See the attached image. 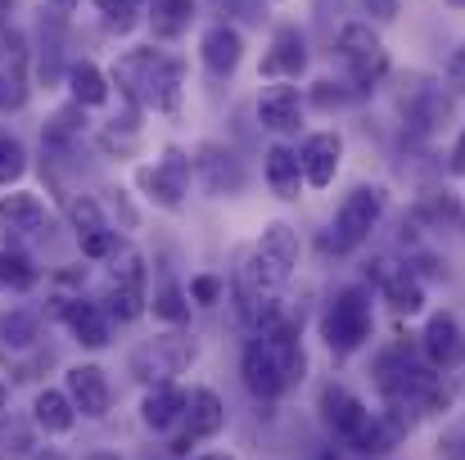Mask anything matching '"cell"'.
I'll return each instance as SVG.
<instances>
[{"label": "cell", "instance_id": "836d02e7", "mask_svg": "<svg viewBox=\"0 0 465 460\" xmlns=\"http://www.w3.org/2000/svg\"><path fill=\"white\" fill-rule=\"evenodd\" d=\"M0 338H5V347H27L36 338V320L32 316H9L0 325Z\"/></svg>", "mask_w": 465, "mask_h": 460}, {"label": "cell", "instance_id": "7402d4cb", "mask_svg": "<svg viewBox=\"0 0 465 460\" xmlns=\"http://www.w3.org/2000/svg\"><path fill=\"white\" fill-rule=\"evenodd\" d=\"M185 406H190V397H185L181 388H172V384H158L154 393L145 397L141 416H145V425H150V429H172L176 420H185Z\"/></svg>", "mask_w": 465, "mask_h": 460}, {"label": "cell", "instance_id": "8992f818", "mask_svg": "<svg viewBox=\"0 0 465 460\" xmlns=\"http://www.w3.org/2000/svg\"><path fill=\"white\" fill-rule=\"evenodd\" d=\"M380 212H384V194H380L375 185H357V190H352V194L339 203L334 226H330V235H325V249H334V253L357 249V244L375 230Z\"/></svg>", "mask_w": 465, "mask_h": 460}, {"label": "cell", "instance_id": "4fadbf2b", "mask_svg": "<svg viewBox=\"0 0 465 460\" xmlns=\"http://www.w3.org/2000/svg\"><path fill=\"white\" fill-rule=\"evenodd\" d=\"M68 397H73V406L82 411V416H91V420H100V416H109V379H104V370L100 366H73L68 370Z\"/></svg>", "mask_w": 465, "mask_h": 460}, {"label": "cell", "instance_id": "e0dca14e", "mask_svg": "<svg viewBox=\"0 0 465 460\" xmlns=\"http://www.w3.org/2000/svg\"><path fill=\"white\" fill-rule=\"evenodd\" d=\"M448 100L434 91V86H416L411 95H402V118H407V127L411 132H420V136H430L434 127H443L448 122Z\"/></svg>", "mask_w": 465, "mask_h": 460}, {"label": "cell", "instance_id": "7bdbcfd3", "mask_svg": "<svg viewBox=\"0 0 465 460\" xmlns=\"http://www.w3.org/2000/svg\"><path fill=\"white\" fill-rule=\"evenodd\" d=\"M50 5H59V9H73V5H77V0H50Z\"/></svg>", "mask_w": 465, "mask_h": 460}, {"label": "cell", "instance_id": "60d3db41", "mask_svg": "<svg viewBox=\"0 0 465 460\" xmlns=\"http://www.w3.org/2000/svg\"><path fill=\"white\" fill-rule=\"evenodd\" d=\"M5 411H9V388L0 384V420H5Z\"/></svg>", "mask_w": 465, "mask_h": 460}, {"label": "cell", "instance_id": "bcb514c9", "mask_svg": "<svg viewBox=\"0 0 465 460\" xmlns=\"http://www.w3.org/2000/svg\"><path fill=\"white\" fill-rule=\"evenodd\" d=\"M203 460H231V456H203Z\"/></svg>", "mask_w": 465, "mask_h": 460}, {"label": "cell", "instance_id": "ee69618b", "mask_svg": "<svg viewBox=\"0 0 465 460\" xmlns=\"http://www.w3.org/2000/svg\"><path fill=\"white\" fill-rule=\"evenodd\" d=\"M36 460H64V456H59V452H41Z\"/></svg>", "mask_w": 465, "mask_h": 460}, {"label": "cell", "instance_id": "603a6c76", "mask_svg": "<svg viewBox=\"0 0 465 460\" xmlns=\"http://www.w3.org/2000/svg\"><path fill=\"white\" fill-rule=\"evenodd\" d=\"M32 416H36V425H41L45 434H68V429H73V420H77V406H73V397H68V393L45 388V393H36Z\"/></svg>", "mask_w": 465, "mask_h": 460}, {"label": "cell", "instance_id": "52a82bcc", "mask_svg": "<svg viewBox=\"0 0 465 460\" xmlns=\"http://www.w3.org/2000/svg\"><path fill=\"white\" fill-rule=\"evenodd\" d=\"M141 311H145V271H141V253H136V249H118V253H114L109 316H118V320H136Z\"/></svg>", "mask_w": 465, "mask_h": 460}, {"label": "cell", "instance_id": "83f0119b", "mask_svg": "<svg viewBox=\"0 0 465 460\" xmlns=\"http://www.w3.org/2000/svg\"><path fill=\"white\" fill-rule=\"evenodd\" d=\"M27 456H32V429H27V420H18V416L0 420V460H27Z\"/></svg>", "mask_w": 465, "mask_h": 460}, {"label": "cell", "instance_id": "1f68e13d", "mask_svg": "<svg viewBox=\"0 0 465 460\" xmlns=\"http://www.w3.org/2000/svg\"><path fill=\"white\" fill-rule=\"evenodd\" d=\"M154 316L172 320V325H181V320L190 316V307H185V294H181L176 285H163V289L154 294Z\"/></svg>", "mask_w": 465, "mask_h": 460}, {"label": "cell", "instance_id": "6da1fadb", "mask_svg": "<svg viewBox=\"0 0 465 460\" xmlns=\"http://www.w3.org/2000/svg\"><path fill=\"white\" fill-rule=\"evenodd\" d=\"M294 262H299V235L285 221H272L253 244V253L244 258V267L235 271V311L244 325L262 329L276 320V294L294 276Z\"/></svg>", "mask_w": 465, "mask_h": 460}, {"label": "cell", "instance_id": "7a4b0ae2", "mask_svg": "<svg viewBox=\"0 0 465 460\" xmlns=\"http://www.w3.org/2000/svg\"><path fill=\"white\" fill-rule=\"evenodd\" d=\"M240 375H244V388L262 402L281 397L299 375H303V347H299V325L294 320H272L258 329V338L244 347V361H240Z\"/></svg>", "mask_w": 465, "mask_h": 460}, {"label": "cell", "instance_id": "f35d334b", "mask_svg": "<svg viewBox=\"0 0 465 460\" xmlns=\"http://www.w3.org/2000/svg\"><path fill=\"white\" fill-rule=\"evenodd\" d=\"M443 73H448V82H452L457 91H465V45H457V50L448 54V68H443Z\"/></svg>", "mask_w": 465, "mask_h": 460}, {"label": "cell", "instance_id": "ba28073f", "mask_svg": "<svg viewBox=\"0 0 465 460\" xmlns=\"http://www.w3.org/2000/svg\"><path fill=\"white\" fill-rule=\"evenodd\" d=\"M308 68V36L299 27H281L262 54V77L272 82H294Z\"/></svg>", "mask_w": 465, "mask_h": 460}, {"label": "cell", "instance_id": "7dc6e473", "mask_svg": "<svg viewBox=\"0 0 465 460\" xmlns=\"http://www.w3.org/2000/svg\"><path fill=\"white\" fill-rule=\"evenodd\" d=\"M461 460H465V456H461Z\"/></svg>", "mask_w": 465, "mask_h": 460}, {"label": "cell", "instance_id": "2e32d148", "mask_svg": "<svg viewBox=\"0 0 465 460\" xmlns=\"http://www.w3.org/2000/svg\"><path fill=\"white\" fill-rule=\"evenodd\" d=\"M321 416H325V425H330L343 443H348V438H352L366 420H371V411H366V406H361L348 388H334V384L321 393Z\"/></svg>", "mask_w": 465, "mask_h": 460}, {"label": "cell", "instance_id": "5bb4252c", "mask_svg": "<svg viewBox=\"0 0 465 460\" xmlns=\"http://www.w3.org/2000/svg\"><path fill=\"white\" fill-rule=\"evenodd\" d=\"M258 118H262L267 132H276V136H294L299 122H303V100H299V91H294V86H272V91H262V100H258Z\"/></svg>", "mask_w": 465, "mask_h": 460}, {"label": "cell", "instance_id": "d4e9b609", "mask_svg": "<svg viewBox=\"0 0 465 460\" xmlns=\"http://www.w3.org/2000/svg\"><path fill=\"white\" fill-rule=\"evenodd\" d=\"M457 347H461V329H457V320H452L448 311H439V316L425 325V357H430L434 366H443V361L457 357Z\"/></svg>", "mask_w": 465, "mask_h": 460}, {"label": "cell", "instance_id": "9a60e30c", "mask_svg": "<svg viewBox=\"0 0 465 460\" xmlns=\"http://www.w3.org/2000/svg\"><path fill=\"white\" fill-rule=\"evenodd\" d=\"M199 171H203V185L213 194H240L244 190V162L222 145H203L199 150Z\"/></svg>", "mask_w": 465, "mask_h": 460}, {"label": "cell", "instance_id": "3957f363", "mask_svg": "<svg viewBox=\"0 0 465 460\" xmlns=\"http://www.w3.org/2000/svg\"><path fill=\"white\" fill-rule=\"evenodd\" d=\"M181 77H185L181 59H172L163 50H132L114 68V82L123 86V95H132L136 104L163 109V113L181 109Z\"/></svg>", "mask_w": 465, "mask_h": 460}, {"label": "cell", "instance_id": "ffe728a7", "mask_svg": "<svg viewBox=\"0 0 465 460\" xmlns=\"http://www.w3.org/2000/svg\"><path fill=\"white\" fill-rule=\"evenodd\" d=\"M262 171H267V185H272L281 199H299V190H303V158L294 150H285V145L267 150Z\"/></svg>", "mask_w": 465, "mask_h": 460}, {"label": "cell", "instance_id": "9c48e42d", "mask_svg": "<svg viewBox=\"0 0 465 460\" xmlns=\"http://www.w3.org/2000/svg\"><path fill=\"white\" fill-rule=\"evenodd\" d=\"M199 54H203V68H208L217 82H226V77L240 68V59H244V36H240L231 23H213V27L203 32V41H199Z\"/></svg>", "mask_w": 465, "mask_h": 460}, {"label": "cell", "instance_id": "4dcf8cb0", "mask_svg": "<svg viewBox=\"0 0 465 460\" xmlns=\"http://www.w3.org/2000/svg\"><path fill=\"white\" fill-rule=\"evenodd\" d=\"M23 171H27V153H23V145H18L14 136H5V132H0V185L18 181Z\"/></svg>", "mask_w": 465, "mask_h": 460}, {"label": "cell", "instance_id": "d590c367", "mask_svg": "<svg viewBox=\"0 0 465 460\" xmlns=\"http://www.w3.org/2000/svg\"><path fill=\"white\" fill-rule=\"evenodd\" d=\"M352 95H357V91H339L334 82H316V91H312V100H316L321 109H330V104L339 109V104H348Z\"/></svg>", "mask_w": 465, "mask_h": 460}, {"label": "cell", "instance_id": "277c9868", "mask_svg": "<svg viewBox=\"0 0 465 460\" xmlns=\"http://www.w3.org/2000/svg\"><path fill=\"white\" fill-rule=\"evenodd\" d=\"M339 64L348 68V86L361 95V91H375L384 77H389V50L384 41L371 32V23H348L339 32Z\"/></svg>", "mask_w": 465, "mask_h": 460}, {"label": "cell", "instance_id": "7c38bea8", "mask_svg": "<svg viewBox=\"0 0 465 460\" xmlns=\"http://www.w3.org/2000/svg\"><path fill=\"white\" fill-rule=\"evenodd\" d=\"M299 158H303V181H308L312 190H325L334 181V171H339V158H343L339 132H316V136H308V145H303Z\"/></svg>", "mask_w": 465, "mask_h": 460}, {"label": "cell", "instance_id": "ac0fdd59", "mask_svg": "<svg viewBox=\"0 0 465 460\" xmlns=\"http://www.w3.org/2000/svg\"><path fill=\"white\" fill-rule=\"evenodd\" d=\"M145 190L154 194L163 208H181V194H185V158L176 150L163 153V162H154L145 171Z\"/></svg>", "mask_w": 465, "mask_h": 460}, {"label": "cell", "instance_id": "8d00e7d4", "mask_svg": "<svg viewBox=\"0 0 465 460\" xmlns=\"http://www.w3.org/2000/svg\"><path fill=\"white\" fill-rule=\"evenodd\" d=\"M361 14H371L375 23H393L402 14V0H361Z\"/></svg>", "mask_w": 465, "mask_h": 460}, {"label": "cell", "instance_id": "ab89813d", "mask_svg": "<svg viewBox=\"0 0 465 460\" xmlns=\"http://www.w3.org/2000/svg\"><path fill=\"white\" fill-rule=\"evenodd\" d=\"M452 171H457V176H465V136L452 145Z\"/></svg>", "mask_w": 465, "mask_h": 460}, {"label": "cell", "instance_id": "484cf974", "mask_svg": "<svg viewBox=\"0 0 465 460\" xmlns=\"http://www.w3.org/2000/svg\"><path fill=\"white\" fill-rule=\"evenodd\" d=\"M380 285H384L393 311H402V316H416V311L425 307V289H420V280H416L411 271H389Z\"/></svg>", "mask_w": 465, "mask_h": 460}, {"label": "cell", "instance_id": "f1b7e54d", "mask_svg": "<svg viewBox=\"0 0 465 460\" xmlns=\"http://www.w3.org/2000/svg\"><path fill=\"white\" fill-rule=\"evenodd\" d=\"M0 285H9V289H32L36 285V267L23 258V253H0Z\"/></svg>", "mask_w": 465, "mask_h": 460}, {"label": "cell", "instance_id": "f6af8a7d", "mask_svg": "<svg viewBox=\"0 0 465 460\" xmlns=\"http://www.w3.org/2000/svg\"><path fill=\"white\" fill-rule=\"evenodd\" d=\"M448 5H452V9H465V0H448Z\"/></svg>", "mask_w": 465, "mask_h": 460}, {"label": "cell", "instance_id": "d6a6232c", "mask_svg": "<svg viewBox=\"0 0 465 460\" xmlns=\"http://www.w3.org/2000/svg\"><path fill=\"white\" fill-rule=\"evenodd\" d=\"M95 5H100V14L109 18L114 32H132L136 27V0H95Z\"/></svg>", "mask_w": 465, "mask_h": 460}, {"label": "cell", "instance_id": "74e56055", "mask_svg": "<svg viewBox=\"0 0 465 460\" xmlns=\"http://www.w3.org/2000/svg\"><path fill=\"white\" fill-rule=\"evenodd\" d=\"M190 299H194V303H217V299H222V280H213V276H199V280L190 285Z\"/></svg>", "mask_w": 465, "mask_h": 460}, {"label": "cell", "instance_id": "e575fe53", "mask_svg": "<svg viewBox=\"0 0 465 460\" xmlns=\"http://www.w3.org/2000/svg\"><path fill=\"white\" fill-rule=\"evenodd\" d=\"M82 253H86V258H114V253H118L114 230H91V235H82Z\"/></svg>", "mask_w": 465, "mask_h": 460}, {"label": "cell", "instance_id": "f546056e", "mask_svg": "<svg viewBox=\"0 0 465 460\" xmlns=\"http://www.w3.org/2000/svg\"><path fill=\"white\" fill-rule=\"evenodd\" d=\"M68 221L77 226V235H91V230H104V217H100V203L91 194H73L68 199Z\"/></svg>", "mask_w": 465, "mask_h": 460}, {"label": "cell", "instance_id": "44dd1931", "mask_svg": "<svg viewBox=\"0 0 465 460\" xmlns=\"http://www.w3.org/2000/svg\"><path fill=\"white\" fill-rule=\"evenodd\" d=\"M64 320L73 325L77 343H86V347H104L109 343V307L73 299V303L64 307Z\"/></svg>", "mask_w": 465, "mask_h": 460}, {"label": "cell", "instance_id": "4316f807", "mask_svg": "<svg viewBox=\"0 0 465 460\" xmlns=\"http://www.w3.org/2000/svg\"><path fill=\"white\" fill-rule=\"evenodd\" d=\"M194 23V0H154V36L172 41Z\"/></svg>", "mask_w": 465, "mask_h": 460}, {"label": "cell", "instance_id": "5b68a950", "mask_svg": "<svg viewBox=\"0 0 465 460\" xmlns=\"http://www.w3.org/2000/svg\"><path fill=\"white\" fill-rule=\"evenodd\" d=\"M371 325H375L371 294H366L361 285L339 289V294L330 299V307H325V316H321V334H325L330 352H357V347L371 338Z\"/></svg>", "mask_w": 465, "mask_h": 460}, {"label": "cell", "instance_id": "d6986e66", "mask_svg": "<svg viewBox=\"0 0 465 460\" xmlns=\"http://www.w3.org/2000/svg\"><path fill=\"white\" fill-rule=\"evenodd\" d=\"M222 425H226L222 397L213 388H194L190 393V406H185V434L190 438H213V434H222Z\"/></svg>", "mask_w": 465, "mask_h": 460}, {"label": "cell", "instance_id": "cb8c5ba5", "mask_svg": "<svg viewBox=\"0 0 465 460\" xmlns=\"http://www.w3.org/2000/svg\"><path fill=\"white\" fill-rule=\"evenodd\" d=\"M68 91H73V100H77L82 109H100V104L109 100V82H104V73H100L91 59H82V64L68 68Z\"/></svg>", "mask_w": 465, "mask_h": 460}, {"label": "cell", "instance_id": "8fae6325", "mask_svg": "<svg viewBox=\"0 0 465 460\" xmlns=\"http://www.w3.org/2000/svg\"><path fill=\"white\" fill-rule=\"evenodd\" d=\"M190 357H194V343H190V338H154L150 347H141V352L132 357V366H136L141 379H167V375H176Z\"/></svg>", "mask_w": 465, "mask_h": 460}, {"label": "cell", "instance_id": "30bf717a", "mask_svg": "<svg viewBox=\"0 0 465 460\" xmlns=\"http://www.w3.org/2000/svg\"><path fill=\"white\" fill-rule=\"evenodd\" d=\"M45 226V203L36 194H5L0 199V240L18 244Z\"/></svg>", "mask_w": 465, "mask_h": 460}, {"label": "cell", "instance_id": "b9f144b4", "mask_svg": "<svg viewBox=\"0 0 465 460\" xmlns=\"http://www.w3.org/2000/svg\"><path fill=\"white\" fill-rule=\"evenodd\" d=\"M86 460H118L114 452H95V456H86Z\"/></svg>", "mask_w": 465, "mask_h": 460}]
</instances>
